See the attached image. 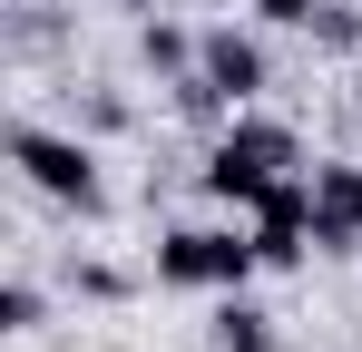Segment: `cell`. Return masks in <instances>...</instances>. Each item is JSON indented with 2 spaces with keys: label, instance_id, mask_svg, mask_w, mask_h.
<instances>
[{
  "label": "cell",
  "instance_id": "cell-1",
  "mask_svg": "<svg viewBox=\"0 0 362 352\" xmlns=\"http://www.w3.org/2000/svg\"><path fill=\"white\" fill-rule=\"evenodd\" d=\"M294 167V127H264V117H245L216 137V157H206V196H226V206H255L274 176Z\"/></svg>",
  "mask_w": 362,
  "mask_h": 352
},
{
  "label": "cell",
  "instance_id": "cell-2",
  "mask_svg": "<svg viewBox=\"0 0 362 352\" xmlns=\"http://www.w3.org/2000/svg\"><path fill=\"white\" fill-rule=\"evenodd\" d=\"M264 254L245 245V235H216V225H177L167 245H157V274L167 284H245Z\"/></svg>",
  "mask_w": 362,
  "mask_h": 352
},
{
  "label": "cell",
  "instance_id": "cell-3",
  "mask_svg": "<svg viewBox=\"0 0 362 352\" xmlns=\"http://www.w3.org/2000/svg\"><path fill=\"white\" fill-rule=\"evenodd\" d=\"M10 157L30 167L40 196H59V206H78V216L98 206V167H88V147H69V137H49V127H20V137H10Z\"/></svg>",
  "mask_w": 362,
  "mask_h": 352
},
{
  "label": "cell",
  "instance_id": "cell-4",
  "mask_svg": "<svg viewBox=\"0 0 362 352\" xmlns=\"http://www.w3.org/2000/svg\"><path fill=\"white\" fill-rule=\"evenodd\" d=\"M303 235H313V186H294V176H274L264 196H255V254L264 264H294Z\"/></svg>",
  "mask_w": 362,
  "mask_h": 352
},
{
  "label": "cell",
  "instance_id": "cell-5",
  "mask_svg": "<svg viewBox=\"0 0 362 352\" xmlns=\"http://www.w3.org/2000/svg\"><path fill=\"white\" fill-rule=\"evenodd\" d=\"M313 235L323 245H353L362 235V167H323L313 176Z\"/></svg>",
  "mask_w": 362,
  "mask_h": 352
},
{
  "label": "cell",
  "instance_id": "cell-6",
  "mask_svg": "<svg viewBox=\"0 0 362 352\" xmlns=\"http://www.w3.org/2000/svg\"><path fill=\"white\" fill-rule=\"evenodd\" d=\"M196 69H206L226 98H255V88H264V49H255V40H235V30H216V40L196 49Z\"/></svg>",
  "mask_w": 362,
  "mask_h": 352
},
{
  "label": "cell",
  "instance_id": "cell-7",
  "mask_svg": "<svg viewBox=\"0 0 362 352\" xmlns=\"http://www.w3.org/2000/svg\"><path fill=\"white\" fill-rule=\"evenodd\" d=\"M216 352H274L264 313H255V303H226V313H216Z\"/></svg>",
  "mask_w": 362,
  "mask_h": 352
},
{
  "label": "cell",
  "instance_id": "cell-8",
  "mask_svg": "<svg viewBox=\"0 0 362 352\" xmlns=\"http://www.w3.org/2000/svg\"><path fill=\"white\" fill-rule=\"evenodd\" d=\"M0 323H10V333H30V323H40V293L10 284V293H0Z\"/></svg>",
  "mask_w": 362,
  "mask_h": 352
},
{
  "label": "cell",
  "instance_id": "cell-9",
  "mask_svg": "<svg viewBox=\"0 0 362 352\" xmlns=\"http://www.w3.org/2000/svg\"><path fill=\"white\" fill-rule=\"evenodd\" d=\"M147 59L157 69H186V30H147Z\"/></svg>",
  "mask_w": 362,
  "mask_h": 352
},
{
  "label": "cell",
  "instance_id": "cell-10",
  "mask_svg": "<svg viewBox=\"0 0 362 352\" xmlns=\"http://www.w3.org/2000/svg\"><path fill=\"white\" fill-rule=\"evenodd\" d=\"M264 20H313V0H255Z\"/></svg>",
  "mask_w": 362,
  "mask_h": 352
}]
</instances>
